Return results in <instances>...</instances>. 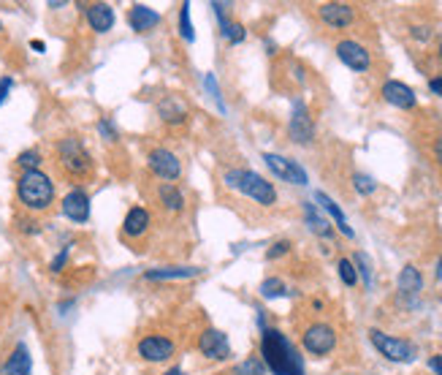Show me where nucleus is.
Here are the masks:
<instances>
[{"label": "nucleus", "mask_w": 442, "mask_h": 375, "mask_svg": "<svg viewBox=\"0 0 442 375\" xmlns=\"http://www.w3.org/2000/svg\"><path fill=\"white\" fill-rule=\"evenodd\" d=\"M437 277L442 280V256H440V261H437Z\"/></svg>", "instance_id": "a18cd8bd"}, {"label": "nucleus", "mask_w": 442, "mask_h": 375, "mask_svg": "<svg viewBox=\"0 0 442 375\" xmlns=\"http://www.w3.org/2000/svg\"><path fill=\"white\" fill-rule=\"evenodd\" d=\"M147 166H149V171H152L158 180H163V183H174V180H180V174H182L180 158H177L171 150H166V147L149 150Z\"/></svg>", "instance_id": "0eeeda50"}, {"label": "nucleus", "mask_w": 442, "mask_h": 375, "mask_svg": "<svg viewBox=\"0 0 442 375\" xmlns=\"http://www.w3.org/2000/svg\"><path fill=\"white\" fill-rule=\"evenodd\" d=\"M163 375H187V373H185L182 367H171V370H166Z\"/></svg>", "instance_id": "37998d69"}, {"label": "nucleus", "mask_w": 442, "mask_h": 375, "mask_svg": "<svg viewBox=\"0 0 442 375\" xmlns=\"http://www.w3.org/2000/svg\"><path fill=\"white\" fill-rule=\"evenodd\" d=\"M30 46H33L36 52H43V44H41V41H33V44H30Z\"/></svg>", "instance_id": "c03bdc74"}, {"label": "nucleus", "mask_w": 442, "mask_h": 375, "mask_svg": "<svg viewBox=\"0 0 442 375\" xmlns=\"http://www.w3.org/2000/svg\"><path fill=\"white\" fill-rule=\"evenodd\" d=\"M369 337H372V346H375L385 359H391V362H413V359H415L413 343H407L402 337H391V334L380 332V329H372Z\"/></svg>", "instance_id": "423d86ee"}, {"label": "nucleus", "mask_w": 442, "mask_h": 375, "mask_svg": "<svg viewBox=\"0 0 442 375\" xmlns=\"http://www.w3.org/2000/svg\"><path fill=\"white\" fill-rule=\"evenodd\" d=\"M199 351H201L206 359L222 362V359L231 356V343H228V337H225L220 329H203L201 337H199Z\"/></svg>", "instance_id": "ddd939ff"}, {"label": "nucleus", "mask_w": 442, "mask_h": 375, "mask_svg": "<svg viewBox=\"0 0 442 375\" xmlns=\"http://www.w3.org/2000/svg\"><path fill=\"white\" fill-rule=\"evenodd\" d=\"M288 250H290V242H288V239H282V242H274L272 248L266 250V258H269V261H274V258H280V256H285Z\"/></svg>", "instance_id": "473e14b6"}, {"label": "nucleus", "mask_w": 442, "mask_h": 375, "mask_svg": "<svg viewBox=\"0 0 442 375\" xmlns=\"http://www.w3.org/2000/svg\"><path fill=\"white\" fill-rule=\"evenodd\" d=\"M315 199H318V202H321V207L326 209V212H328V215H331L334 221H337V226H340L342 234H344V237H353V229L347 226V221H344V212L340 209V204H337L334 199H328L326 193H321V190L315 193Z\"/></svg>", "instance_id": "b1692460"}, {"label": "nucleus", "mask_w": 442, "mask_h": 375, "mask_svg": "<svg viewBox=\"0 0 442 375\" xmlns=\"http://www.w3.org/2000/svg\"><path fill=\"white\" fill-rule=\"evenodd\" d=\"M353 188H356L361 196H372V193L377 190V183H375L372 177H366V174H356V177H353Z\"/></svg>", "instance_id": "c756f323"}, {"label": "nucleus", "mask_w": 442, "mask_h": 375, "mask_svg": "<svg viewBox=\"0 0 442 375\" xmlns=\"http://www.w3.org/2000/svg\"><path fill=\"white\" fill-rule=\"evenodd\" d=\"M282 294H285V283L280 277H266L261 283V296H266V299H277Z\"/></svg>", "instance_id": "bb28decb"}, {"label": "nucleus", "mask_w": 442, "mask_h": 375, "mask_svg": "<svg viewBox=\"0 0 442 375\" xmlns=\"http://www.w3.org/2000/svg\"><path fill=\"white\" fill-rule=\"evenodd\" d=\"M58 155H60L62 169H65L71 177H84V174H90V169H93L90 152H87L84 145H81L79 139H74V136L62 139L60 145H58Z\"/></svg>", "instance_id": "20e7f679"}, {"label": "nucleus", "mask_w": 442, "mask_h": 375, "mask_svg": "<svg viewBox=\"0 0 442 375\" xmlns=\"http://www.w3.org/2000/svg\"><path fill=\"white\" fill-rule=\"evenodd\" d=\"M0 30H3V25H0Z\"/></svg>", "instance_id": "de8ad7c7"}, {"label": "nucleus", "mask_w": 442, "mask_h": 375, "mask_svg": "<svg viewBox=\"0 0 442 375\" xmlns=\"http://www.w3.org/2000/svg\"><path fill=\"white\" fill-rule=\"evenodd\" d=\"M261 354L263 364L274 375H304L302 356L280 329H263Z\"/></svg>", "instance_id": "f257e3e1"}, {"label": "nucleus", "mask_w": 442, "mask_h": 375, "mask_svg": "<svg viewBox=\"0 0 442 375\" xmlns=\"http://www.w3.org/2000/svg\"><path fill=\"white\" fill-rule=\"evenodd\" d=\"M434 158H437V164L442 166V136L434 142Z\"/></svg>", "instance_id": "79ce46f5"}, {"label": "nucleus", "mask_w": 442, "mask_h": 375, "mask_svg": "<svg viewBox=\"0 0 442 375\" xmlns=\"http://www.w3.org/2000/svg\"><path fill=\"white\" fill-rule=\"evenodd\" d=\"M128 22H130V27L136 33H147V30L161 25V14L155 8H149V6H133L130 14H128Z\"/></svg>", "instance_id": "6ab92c4d"}, {"label": "nucleus", "mask_w": 442, "mask_h": 375, "mask_svg": "<svg viewBox=\"0 0 442 375\" xmlns=\"http://www.w3.org/2000/svg\"><path fill=\"white\" fill-rule=\"evenodd\" d=\"M234 373L236 375H263L266 373V367H263V362H258V359H247V362L239 364Z\"/></svg>", "instance_id": "2f4dec72"}, {"label": "nucleus", "mask_w": 442, "mask_h": 375, "mask_svg": "<svg viewBox=\"0 0 442 375\" xmlns=\"http://www.w3.org/2000/svg\"><path fill=\"white\" fill-rule=\"evenodd\" d=\"M203 82H206V87L212 90V96H215V101H217V106H220V109H225V104H222L220 90H217V82H215V77H212V74H206V79H203Z\"/></svg>", "instance_id": "c9c22d12"}, {"label": "nucleus", "mask_w": 442, "mask_h": 375, "mask_svg": "<svg viewBox=\"0 0 442 375\" xmlns=\"http://www.w3.org/2000/svg\"><path fill=\"white\" fill-rule=\"evenodd\" d=\"M263 161H266V166L272 169L280 180H285V183H290V185H307V171H304L296 161L282 158V155H274V152H266Z\"/></svg>", "instance_id": "9d476101"}, {"label": "nucleus", "mask_w": 442, "mask_h": 375, "mask_svg": "<svg viewBox=\"0 0 442 375\" xmlns=\"http://www.w3.org/2000/svg\"><path fill=\"white\" fill-rule=\"evenodd\" d=\"M17 164H20L25 171H33V169H39L41 164V155L36 152V150H25V152H20V158H17Z\"/></svg>", "instance_id": "7c9ffc66"}, {"label": "nucleus", "mask_w": 442, "mask_h": 375, "mask_svg": "<svg viewBox=\"0 0 442 375\" xmlns=\"http://www.w3.org/2000/svg\"><path fill=\"white\" fill-rule=\"evenodd\" d=\"M337 58H340L347 68H353V71H369L372 68V55H369V49L359 41H350V39H344V41L337 44Z\"/></svg>", "instance_id": "1a4fd4ad"}, {"label": "nucleus", "mask_w": 442, "mask_h": 375, "mask_svg": "<svg viewBox=\"0 0 442 375\" xmlns=\"http://www.w3.org/2000/svg\"><path fill=\"white\" fill-rule=\"evenodd\" d=\"M440 60H442V41H440Z\"/></svg>", "instance_id": "49530a36"}, {"label": "nucleus", "mask_w": 442, "mask_h": 375, "mask_svg": "<svg viewBox=\"0 0 442 375\" xmlns=\"http://www.w3.org/2000/svg\"><path fill=\"white\" fill-rule=\"evenodd\" d=\"M174 340L171 337H163V334H147V337H141L139 346H136V351L144 362H166V359H171L174 356Z\"/></svg>", "instance_id": "6e6552de"}, {"label": "nucleus", "mask_w": 442, "mask_h": 375, "mask_svg": "<svg viewBox=\"0 0 442 375\" xmlns=\"http://www.w3.org/2000/svg\"><path fill=\"white\" fill-rule=\"evenodd\" d=\"M158 114H161L163 123L180 125V123H185V120H187L190 109H187V104L182 101L180 96H166V98H161V101H158Z\"/></svg>", "instance_id": "f3484780"}, {"label": "nucleus", "mask_w": 442, "mask_h": 375, "mask_svg": "<svg viewBox=\"0 0 442 375\" xmlns=\"http://www.w3.org/2000/svg\"><path fill=\"white\" fill-rule=\"evenodd\" d=\"M62 215L68 221H74V223H87V218H90V196L81 188L68 190L65 199H62Z\"/></svg>", "instance_id": "4468645a"}, {"label": "nucleus", "mask_w": 442, "mask_h": 375, "mask_svg": "<svg viewBox=\"0 0 442 375\" xmlns=\"http://www.w3.org/2000/svg\"><path fill=\"white\" fill-rule=\"evenodd\" d=\"M337 270H340V277L344 286H356V283H359V270H356V264H353L350 258H340Z\"/></svg>", "instance_id": "a878e982"}, {"label": "nucleus", "mask_w": 442, "mask_h": 375, "mask_svg": "<svg viewBox=\"0 0 442 375\" xmlns=\"http://www.w3.org/2000/svg\"><path fill=\"white\" fill-rule=\"evenodd\" d=\"M201 275L199 267H155L144 272V280H190Z\"/></svg>", "instance_id": "aec40b11"}, {"label": "nucleus", "mask_w": 442, "mask_h": 375, "mask_svg": "<svg viewBox=\"0 0 442 375\" xmlns=\"http://www.w3.org/2000/svg\"><path fill=\"white\" fill-rule=\"evenodd\" d=\"M98 131H101V136H106L109 142H117V128L112 125V120H101V123H98Z\"/></svg>", "instance_id": "72a5a7b5"}, {"label": "nucleus", "mask_w": 442, "mask_h": 375, "mask_svg": "<svg viewBox=\"0 0 442 375\" xmlns=\"http://www.w3.org/2000/svg\"><path fill=\"white\" fill-rule=\"evenodd\" d=\"M180 33H182V39H187V41L196 39L193 25H190V3H182V8H180Z\"/></svg>", "instance_id": "cd10ccee"}, {"label": "nucleus", "mask_w": 442, "mask_h": 375, "mask_svg": "<svg viewBox=\"0 0 442 375\" xmlns=\"http://www.w3.org/2000/svg\"><path fill=\"white\" fill-rule=\"evenodd\" d=\"M222 36H225V41L228 44H241L244 41V25H239V22H228L225 27H222Z\"/></svg>", "instance_id": "c85d7f7f"}, {"label": "nucleus", "mask_w": 442, "mask_h": 375, "mask_svg": "<svg viewBox=\"0 0 442 375\" xmlns=\"http://www.w3.org/2000/svg\"><path fill=\"white\" fill-rule=\"evenodd\" d=\"M149 223H152L149 209L130 207L128 215H125V221H122V234H125L128 239H139V237H144V234L149 231Z\"/></svg>", "instance_id": "dca6fc26"}, {"label": "nucleus", "mask_w": 442, "mask_h": 375, "mask_svg": "<svg viewBox=\"0 0 442 375\" xmlns=\"http://www.w3.org/2000/svg\"><path fill=\"white\" fill-rule=\"evenodd\" d=\"M288 131H290V139H293L296 145H309V142L315 139V123H312V117H309V109H307L302 101H296V106H293Z\"/></svg>", "instance_id": "9b49d317"}, {"label": "nucleus", "mask_w": 442, "mask_h": 375, "mask_svg": "<svg viewBox=\"0 0 442 375\" xmlns=\"http://www.w3.org/2000/svg\"><path fill=\"white\" fill-rule=\"evenodd\" d=\"M304 212H307V223H309L312 234H318V237H331V226H328V221H323L321 215L315 212L312 204H304Z\"/></svg>", "instance_id": "393cba45"}, {"label": "nucleus", "mask_w": 442, "mask_h": 375, "mask_svg": "<svg viewBox=\"0 0 442 375\" xmlns=\"http://www.w3.org/2000/svg\"><path fill=\"white\" fill-rule=\"evenodd\" d=\"M382 98L391 106H396V109H413V106L418 104L415 90L410 84L396 82V79H388V82L382 84Z\"/></svg>", "instance_id": "2eb2a0df"}, {"label": "nucleus", "mask_w": 442, "mask_h": 375, "mask_svg": "<svg viewBox=\"0 0 442 375\" xmlns=\"http://www.w3.org/2000/svg\"><path fill=\"white\" fill-rule=\"evenodd\" d=\"M318 17H321L323 25H328L334 30H344V27L353 25L356 11L347 3H323V6H318Z\"/></svg>", "instance_id": "f8f14e48"}, {"label": "nucleus", "mask_w": 442, "mask_h": 375, "mask_svg": "<svg viewBox=\"0 0 442 375\" xmlns=\"http://www.w3.org/2000/svg\"><path fill=\"white\" fill-rule=\"evenodd\" d=\"M353 264H359V270H361L363 280H366V286H369V280H372V270H369V261H366V256L363 253H356V261Z\"/></svg>", "instance_id": "f704fd0d"}, {"label": "nucleus", "mask_w": 442, "mask_h": 375, "mask_svg": "<svg viewBox=\"0 0 442 375\" xmlns=\"http://www.w3.org/2000/svg\"><path fill=\"white\" fill-rule=\"evenodd\" d=\"M11 87H14V79H11V77H3V79H0V104L6 101V96H8Z\"/></svg>", "instance_id": "e433bc0d"}, {"label": "nucleus", "mask_w": 442, "mask_h": 375, "mask_svg": "<svg viewBox=\"0 0 442 375\" xmlns=\"http://www.w3.org/2000/svg\"><path fill=\"white\" fill-rule=\"evenodd\" d=\"M158 204H161L166 212H182V207H185V196H182V190L177 185L163 183V185L158 188Z\"/></svg>", "instance_id": "4be33fe9"}, {"label": "nucleus", "mask_w": 442, "mask_h": 375, "mask_svg": "<svg viewBox=\"0 0 442 375\" xmlns=\"http://www.w3.org/2000/svg\"><path fill=\"white\" fill-rule=\"evenodd\" d=\"M30 367H33V362H30V351H27V346H17L14 348V354L8 356V362H6V367H3V375H30Z\"/></svg>", "instance_id": "412c9836"}, {"label": "nucleus", "mask_w": 442, "mask_h": 375, "mask_svg": "<svg viewBox=\"0 0 442 375\" xmlns=\"http://www.w3.org/2000/svg\"><path fill=\"white\" fill-rule=\"evenodd\" d=\"M304 351H309L312 356H326L337 348V332L328 324H309L302 334Z\"/></svg>", "instance_id": "39448f33"}, {"label": "nucleus", "mask_w": 442, "mask_h": 375, "mask_svg": "<svg viewBox=\"0 0 442 375\" xmlns=\"http://www.w3.org/2000/svg\"><path fill=\"white\" fill-rule=\"evenodd\" d=\"M421 289H423L421 272L415 270L413 264H407V267L399 272V294H402V296H418Z\"/></svg>", "instance_id": "5701e85b"}, {"label": "nucleus", "mask_w": 442, "mask_h": 375, "mask_svg": "<svg viewBox=\"0 0 442 375\" xmlns=\"http://www.w3.org/2000/svg\"><path fill=\"white\" fill-rule=\"evenodd\" d=\"M429 367L434 370V375H442V354L431 356V359H429Z\"/></svg>", "instance_id": "58836bf2"}, {"label": "nucleus", "mask_w": 442, "mask_h": 375, "mask_svg": "<svg viewBox=\"0 0 442 375\" xmlns=\"http://www.w3.org/2000/svg\"><path fill=\"white\" fill-rule=\"evenodd\" d=\"M17 196H20L22 207L33 209V212H43L55 202V183L41 169L22 171L20 180H17Z\"/></svg>", "instance_id": "7ed1b4c3"}, {"label": "nucleus", "mask_w": 442, "mask_h": 375, "mask_svg": "<svg viewBox=\"0 0 442 375\" xmlns=\"http://www.w3.org/2000/svg\"><path fill=\"white\" fill-rule=\"evenodd\" d=\"M222 180H225V188L239 190L241 196L253 199L261 207H274L277 204V190H274V185L266 177L250 171V169H228L222 174Z\"/></svg>", "instance_id": "f03ea898"}, {"label": "nucleus", "mask_w": 442, "mask_h": 375, "mask_svg": "<svg viewBox=\"0 0 442 375\" xmlns=\"http://www.w3.org/2000/svg\"><path fill=\"white\" fill-rule=\"evenodd\" d=\"M429 90H431L434 96H442V74L434 77V79H429Z\"/></svg>", "instance_id": "ea45409f"}, {"label": "nucleus", "mask_w": 442, "mask_h": 375, "mask_svg": "<svg viewBox=\"0 0 442 375\" xmlns=\"http://www.w3.org/2000/svg\"><path fill=\"white\" fill-rule=\"evenodd\" d=\"M68 250H71V248H62L60 250V256L52 261V267H49V270H52V272H60L62 270V264H65V258H68Z\"/></svg>", "instance_id": "4c0bfd02"}, {"label": "nucleus", "mask_w": 442, "mask_h": 375, "mask_svg": "<svg viewBox=\"0 0 442 375\" xmlns=\"http://www.w3.org/2000/svg\"><path fill=\"white\" fill-rule=\"evenodd\" d=\"M413 36H415L418 41H426V39L431 36V30H429V27H413Z\"/></svg>", "instance_id": "a19ab883"}, {"label": "nucleus", "mask_w": 442, "mask_h": 375, "mask_svg": "<svg viewBox=\"0 0 442 375\" xmlns=\"http://www.w3.org/2000/svg\"><path fill=\"white\" fill-rule=\"evenodd\" d=\"M87 22L95 33H109L114 27V8L109 3H93L87 6Z\"/></svg>", "instance_id": "a211bd4d"}]
</instances>
